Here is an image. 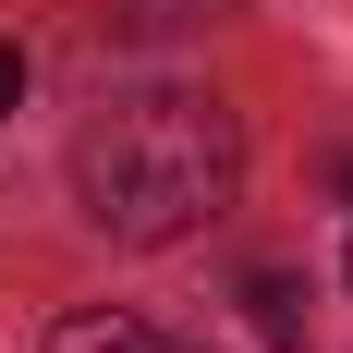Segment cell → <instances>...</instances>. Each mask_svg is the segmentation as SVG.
I'll return each mask as SVG.
<instances>
[{
  "label": "cell",
  "mask_w": 353,
  "mask_h": 353,
  "mask_svg": "<svg viewBox=\"0 0 353 353\" xmlns=\"http://www.w3.org/2000/svg\"><path fill=\"white\" fill-rule=\"evenodd\" d=\"M244 183V134L208 85H134L73 134V195L110 244H183Z\"/></svg>",
  "instance_id": "1"
},
{
  "label": "cell",
  "mask_w": 353,
  "mask_h": 353,
  "mask_svg": "<svg viewBox=\"0 0 353 353\" xmlns=\"http://www.w3.org/2000/svg\"><path fill=\"white\" fill-rule=\"evenodd\" d=\"M49 353H171V341H159L134 305H85V317H61V329H49Z\"/></svg>",
  "instance_id": "2"
},
{
  "label": "cell",
  "mask_w": 353,
  "mask_h": 353,
  "mask_svg": "<svg viewBox=\"0 0 353 353\" xmlns=\"http://www.w3.org/2000/svg\"><path fill=\"white\" fill-rule=\"evenodd\" d=\"M244 305H256V329H268V341H305V281L256 268V281H244Z\"/></svg>",
  "instance_id": "3"
},
{
  "label": "cell",
  "mask_w": 353,
  "mask_h": 353,
  "mask_svg": "<svg viewBox=\"0 0 353 353\" xmlns=\"http://www.w3.org/2000/svg\"><path fill=\"white\" fill-rule=\"evenodd\" d=\"M25 98V49H12V37H0V110Z\"/></svg>",
  "instance_id": "4"
},
{
  "label": "cell",
  "mask_w": 353,
  "mask_h": 353,
  "mask_svg": "<svg viewBox=\"0 0 353 353\" xmlns=\"http://www.w3.org/2000/svg\"><path fill=\"white\" fill-rule=\"evenodd\" d=\"M341 195H353V159H341Z\"/></svg>",
  "instance_id": "5"
}]
</instances>
